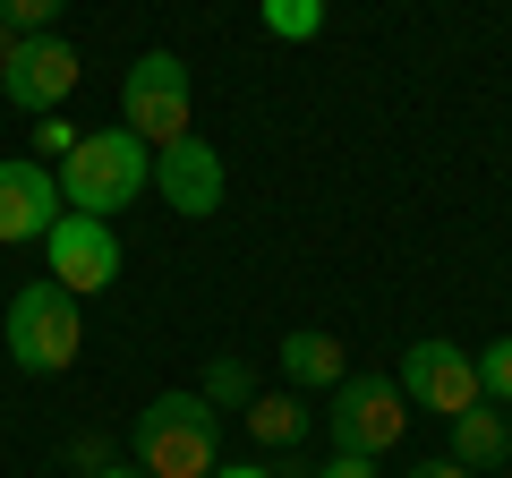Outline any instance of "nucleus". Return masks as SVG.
Here are the masks:
<instances>
[{
  "instance_id": "obj_16",
  "label": "nucleus",
  "mask_w": 512,
  "mask_h": 478,
  "mask_svg": "<svg viewBox=\"0 0 512 478\" xmlns=\"http://www.w3.org/2000/svg\"><path fill=\"white\" fill-rule=\"evenodd\" d=\"M478 385H487V402H512V342L478 350Z\"/></svg>"
},
{
  "instance_id": "obj_20",
  "label": "nucleus",
  "mask_w": 512,
  "mask_h": 478,
  "mask_svg": "<svg viewBox=\"0 0 512 478\" xmlns=\"http://www.w3.org/2000/svg\"><path fill=\"white\" fill-rule=\"evenodd\" d=\"M18 52H26V35H18V26H9V18H0V77L18 69Z\"/></svg>"
},
{
  "instance_id": "obj_3",
  "label": "nucleus",
  "mask_w": 512,
  "mask_h": 478,
  "mask_svg": "<svg viewBox=\"0 0 512 478\" xmlns=\"http://www.w3.org/2000/svg\"><path fill=\"white\" fill-rule=\"evenodd\" d=\"M0 342H9V359H18L26 376H69L77 350H86V316H77V299L60 291V282H26V291L9 299Z\"/></svg>"
},
{
  "instance_id": "obj_23",
  "label": "nucleus",
  "mask_w": 512,
  "mask_h": 478,
  "mask_svg": "<svg viewBox=\"0 0 512 478\" xmlns=\"http://www.w3.org/2000/svg\"><path fill=\"white\" fill-rule=\"evenodd\" d=\"M94 478H146V470H137V461H128V470H120V461H111V470H94Z\"/></svg>"
},
{
  "instance_id": "obj_9",
  "label": "nucleus",
  "mask_w": 512,
  "mask_h": 478,
  "mask_svg": "<svg viewBox=\"0 0 512 478\" xmlns=\"http://www.w3.org/2000/svg\"><path fill=\"white\" fill-rule=\"evenodd\" d=\"M77 77L86 69H77V52L60 35H26V52H18V69L0 77V94H9L18 111H35V120H52V111L77 94Z\"/></svg>"
},
{
  "instance_id": "obj_4",
  "label": "nucleus",
  "mask_w": 512,
  "mask_h": 478,
  "mask_svg": "<svg viewBox=\"0 0 512 478\" xmlns=\"http://www.w3.org/2000/svg\"><path fill=\"white\" fill-rule=\"evenodd\" d=\"M120 129L146 137L154 154L188 137V60L180 52H137V69L120 77Z\"/></svg>"
},
{
  "instance_id": "obj_22",
  "label": "nucleus",
  "mask_w": 512,
  "mask_h": 478,
  "mask_svg": "<svg viewBox=\"0 0 512 478\" xmlns=\"http://www.w3.org/2000/svg\"><path fill=\"white\" fill-rule=\"evenodd\" d=\"M214 478H274V470H256V461H239V470H214Z\"/></svg>"
},
{
  "instance_id": "obj_18",
  "label": "nucleus",
  "mask_w": 512,
  "mask_h": 478,
  "mask_svg": "<svg viewBox=\"0 0 512 478\" xmlns=\"http://www.w3.org/2000/svg\"><path fill=\"white\" fill-rule=\"evenodd\" d=\"M77 137H86V129H69L60 111H52V120H35V163H69V146H77Z\"/></svg>"
},
{
  "instance_id": "obj_21",
  "label": "nucleus",
  "mask_w": 512,
  "mask_h": 478,
  "mask_svg": "<svg viewBox=\"0 0 512 478\" xmlns=\"http://www.w3.org/2000/svg\"><path fill=\"white\" fill-rule=\"evenodd\" d=\"M410 478H478V470H461V461H427V470H410Z\"/></svg>"
},
{
  "instance_id": "obj_17",
  "label": "nucleus",
  "mask_w": 512,
  "mask_h": 478,
  "mask_svg": "<svg viewBox=\"0 0 512 478\" xmlns=\"http://www.w3.org/2000/svg\"><path fill=\"white\" fill-rule=\"evenodd\" d=\"M0 18L18 26V35H52V26H60V0H0Z\"/></svg>"
},
{
  "instance_id": "obj_6",
  "label": "nucleus",
  "mask_w": 512,
  "mask_h": 478,
  "mask_svg": "<svg viewBox=\"0 0 512 478\" xmlns=\"http://www.w3.org/2000/svg\"><path fill=\"white\" fill-rule=\"evenodd\" d=\"M393 385H402L419 410H444V419H461V410L487 402V385H478V359H470L461 342H410Z\"/></svg>"
},
{
  "instance_id": "obj_7",
  "label": "nucleus",
  "mask_w": 512,
  "mask_h": 478,
  "mask_svg": "<svg viewBox=\"0 0 512 478\" xmlns=\"http://www.w3.org/2000/svg\"><path fill=\"white\" fill-rule=\"evenodd\" d=\"M43 248H52V282H60L69 299L111 291V282H120V231H111L103 214H60Z\"/></svg>"
},
{
  "instance_id": "obj_5",
  "label": "nucleus",
  "mask_w": 512,
  "mask_h": 478,
  "mask_svg": "<svg viewBox=\"0 0 512 478\" xmlns=\"http://www.w3.org/2000/svg\"><path fill=\"white\" fill-rule=\"evenodd\" d=\"M410 393L393 376H342L325 402V427H333V453H393L410 436Z\"/></svg>"
},
{
  "instance_id": "obj_10",
  "label": "nucleus",
  "mask_w": 512,
  "mask_h": 478,
  "mask_svg": "<svg viewBox=\"0 0 512 478\" xmlns=\"http://www.w3.org/2000/svg\"><path fill=\"white\" fill-rule=\"evenodd\" d=\"M154 188H163V205H180L188 222H205L222 205V154L205 146V137H180V146L154 154Z\"/></svg>"
},
{
  "instance_id": "obj_13",
  "label": "nucleus",
  "mask_w": 512,
  "mask_h": 478,
  "mask_svg": "<svg viewBox=\"0 0 512 478\" xmlns=\"http://www.w3.org/2000/svg\"><path fill=\"white\" fill-rule=\"evenodd\" d=\"M239 419H248L256 444H299V436H308V410H299V393H256Z\"/></svg>"
},
{
  "instance_id": "obj_14",
  "label": "nucleus",
  "mask_w": 512,
  "mask_h": 478,
  "mask_svg": "<svg viewBox=\"0 0 512 478\" xmlns=\"http://www.w3.org/2000/svg\"><path fill=\"white\" fill-rule=\"evenodd\" d=\"M256 18L274 26L282 43H308L316 26H325V0H256Z\"/></svg>"
},
{
  "instance_id": "obj_15",
  "label": "nucleus",
  "mask_w": 512,
  "mask_h": 478,
  "mask_svg": "<svg viewBox=\"0 0 512 478\" xmlns=\"http://www.w3.org/2000/svg\"><path fill=\"white\" fill-rule=\"evenodd\" d=\"M205 402H231V410H248V402H256V376L239 368V359H214V368H205Z\"/></svg>"
},
{
  "instance_id": "obj_1",
  "label": "nucleus",
  "mask_w": 512,
  "mask_h": 478,
  "mask_svg": "<svg viewBox=\"0 0 512 478\" xmlns=\"http://www.w3.org/2000/svg\"><path fill=\"white\" fill-rule=\"evenodd\" d=\"M52 180H60V205H69V214H103L111 222L120 205H137L154 188V146L128 137V129H86Z\"/></svg>"
},
{
  "instance_id": "obj_2",
  "label": "nucleus",
  "mask_w": 512,
  "mask_h": 478,
  "mask_svg": "<svg viewBox=\"0 0 512 478\" xmlns=\"http://www.w3.org/2000/svg\"><path fill=\"white\" fill-rule=\"evenodd\" d=\"M137 470L146 478H214V402L205 393H154L137 410Z\"/></svg>"
},
{
  "instance_id": "obj_12",
  "label": "nucleus",
  "mask_w": 512,
  "mask_h": 478,
  "mask_svg": "<svg viewBox=\"0 0 512 478\" xmlns=\"http://www.w3.org/2000/svg\"><path fill=\"white\" fill-rule=\"evenodd\" d=\"M504 453H512V427L495 419L487 402H478V410H461V419H453V461H461V470H495Z\"/></svg>"
},
{
  "instance_id": "obj_19",
  "label": "nucleus",
  "mask_w": 512,
  "mask_h": 478,
  "mask_svg": "<svg viewBox=\"0 0 512 478\" xmlns=\"http://www.w3.org/2000/svg\"><path fill=\"white\" fill-rule=\"evenodd\" d=\"M325 478H376V453H333Z\"/></svg>"
},
{
  "instance_id": "obj_11",
  "label": "nucleus",
  "mask_w": 512,
  "mask_h": 478,
  "mask_svg": "<svg viewBox=\"0 0 512 478\" xmlns=\"http://www.w3.org/2000/svg\"><path fill=\"white\" fill-rule=\"evenodd\" d=\"M282 376H291L299 393H333L342 385V342H333V333H282Z\"/></svg>"
},
{
  "instance_id": "obj_8",
  "label": "nucleus",
  "mask_w": 512,
  "mask_h": 478,
  "mask_svg": "<svg viewBox=\"0 0 512 478\" xmlns=\"http://www.w3.org/2000/svg\"><path fill=\"white\" fill-rule=\"evenodd\" d=\"M60 214H69V205H60L52 163H0V248H35V239H52Z\"/></svg>"
}]
</instances>
